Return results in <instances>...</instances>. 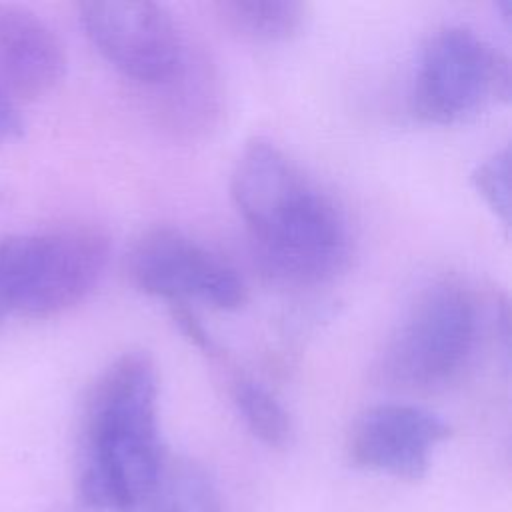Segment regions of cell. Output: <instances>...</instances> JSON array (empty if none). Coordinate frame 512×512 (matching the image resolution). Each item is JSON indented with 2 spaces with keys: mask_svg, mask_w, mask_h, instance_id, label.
Wrapping results in <instances>:
<instances>
[{
  "mask_svg": "<svg viewBox=\"0 0 512 512\" xmlns=\"http://www.w3.org/2000/svg\"><path fill=\"white\" fill-rule=\"evenodd\" d=\"M230 194L270 278L314 286L348 260L350 236L340 208L270 140L252 138L240 152Z\"/></svg>",
  "mask_w": 512,
  "mask_h": 512,
  "instance_id": "1",
  "label": "cell"
},
{
  "mask_svg": "<svg viewBox=\"0 0 512 512\" xmlns=\"http://www.w3.org/2000/svg\"><path fill=\"white\" fill-rule=\"evenodd\" d=\"M166 460L158 430L156 366L140 350L126 352L102 372L86 400L80 498L92 508L134 512Z\"/></svg>",
  "mask_w": 512,
  "mask_h": 512,
  "instance_id": "2",
  "label": "cell"
},
{
  "mask_svg": "<svg viewBox=\"0 0 512 512\" xmlns=\"http://www.w3.org/2000/svg\"><path fill=\"white\" fill-rule=\"evenodd\" d=\"M480 340L476 296L458 282L430 286L380 354L376 372L390 386L430 390L458 378Z\"/></svg>",
  "mask_w": 512,
  "mask_h": 512,
  "instance_id": "3",
  "label": "cell"
},
{
  "mask_svg": "<svg viewBox=\"0 0 512 512\" xmlns=\"http://www.w3.org/2000/svg\"><path fill=\"white\" fill-rule=\"evenodd\" d=\"M510 94V64L486 38L468 26H444L420 54L414 114L432 124L462 122Z\"/></svg>",
  "mask_w": 512,
  "mask_h": 512,
  "instance_id": "4",
  "label": "cell"
},
{
  "mask_svg": "<svg viewBox=\"0 0 512 512\" xmlns=\"http://www.w3.org/2000/svg\"><path fill=\"white\" fill-rule=\"evenodd\" d=\"M126 268L140 292L172 304L194 298L220 310H234L246 300L240 274L216 252L172 226L142 232L128 252Z\"/></svg>",
  "mask_w": 512,
  "mask_h": 512,
  "instance_id": "5",
  "label": "cell"
},
{
  "mask_svg": "<svg viewBox=\"0 0 512 512\" xmlns=\"http://www.w3.org/2000/svg\"><path fill=\"white\" fill-rule=\"evenodd\" d=\"M80 24L94 48L140 84L174 82L184 68V40L172 14L156 2H82Z\"/></svg>",
  "mask_w": 512,
  "mask_h": 512,
  "instance_id": "6",
  "label": "cell"
},
{
  "mask_svg": "<svg viewBox=\"0 0 512 512\" xmlns=\"http://www.w3.org/2000/svg\"><path fill=\"white\" fill-rule=\"evenodd\" d=\"M110 258V240L90 226L28 234L16 314L46 318L88 296Z\"/></svg>",
  "mask_w": 512,
  "mask_h": 512,
  "instance_id": "7",
  "label": "cell"
},
{
  "mask_svg": "<svg viewBox=\"0 0 512 512\" xmlns=\"http://www.w3.org/2000/svg\"><path fill=\"white\" fill-rule=\"evenodd\" d=\"M450 436V426L414 404H376L364 410L348 436V456L358 468L420 480L432 450Z\"/></svg>",
  "mask_w": 512,
  "mask_h": 512,
  "instance_id": "8",
  "label": "cell"
},
{
  "mask_svg": "<svg viewBox=\"0 0 512 512\" xmlns=\"http://www.w3.org/2000/svg\"><path fill=\"white\" fill-rule=\"evenodd\" d=\"M66 72L56 32L30 8L0 2V94L10 102L50 92Z\"/></svg>",
  "mask_w": 512,
  "mask_h": 512,
  "instance_id": "9",
  "label": "cell"
},
{
  "mask_svg": "<svg viewBox=\"0 0 512 512\" xmlns=\"http://www.w3.org/2000/svg\"><path fill=\"white\" fill-rule=\"evenodd\" d=\"M134 512H224V506L216 482L202 466L168 458Z\"/></svg>",
  "mask_w": 512,
  "mask_h": 512,
  "instance_id": "10",
  "label": "cell"
},
{
  "mask_svg": "<svg viewBox=\"0 0 512 512\" xmlns=\"http://www.w3.org/2000/svg\"><path fill=\"white\" fill-rule=\"evenodd\" d=\"M216 8L230 30L254 42L292 38L308 14L306 4L294 0H228Z\"/></svg>",
  "mask_w": 512,
  "mask_h": 512,
  "instance_id": "11",
  "label": "cell"
},
{
  "mask_svg": "<svg viewBox=\"0 0 512 512\" xmlns=\"http://www.w3.org/2000/svg\"><path fill=\"white\" fill-rule=\"evenodd\" d=\"M232 402L248 430L270 448H284L292 438V422L280 400L260 382L236 376L230 386Z\"/></svg>",
  "mask_w": 512,
  "mask_h": 512,
  "instance_id": "12",
  "label": "cell"
},
{
  "mask_svg": "<svg viewBox=\"0 0 512 512\" xmlns=\"http://www.w3.org/2000/svg\"><path fill=\"white\" fill-rule=\"evenodd\" d=\"M472 182L486 206L504 224L510 222V152L508 146L484 158L474 174Z\"/></svg>",
  "mask_w": 512,
  "mask_h": 512,
  "instance_id": "13",
  "label": "cell"
},
{
  "mask_svg": "<svg viewBox=\"0 0 512 512\" xmlns=\"http://www.w3.org/2000/svg\"><path fill=\"white\" fill-rule=\"evenodd\" d=\"M26 236H10L0 242V324L16 312Z\"/></svg>",
  "mask_w": 512,
  "mask_h": 512,
  "instance_id": "14",
  "label": "cell"
},
{
  "mask_svg": "<svg viewBox=\"0 0 512 512\" xmlns=\"http://www.w3.org/2000/svg\"><path fill=\"white\" fill-rule=\"evenodd\" d=\"M172 318L176 320L180 332L200 350L206 354H216V344L204 330V326L198 322V318L184 306V304H172Z\"/></svg>",
  "mask_w": 512,
  "mask_h": 512,
  "instance_id": "15",
  "label": "cell"
},
{
  "mask_svg": "<svg viewBox=\"0 0 512 512\" xmlns=\"http://www.w3.org/2000/svg\"><path fill=\"white\" fill-rule=\"evenodd\" d=\"M24 132V120L14 102L0 94V148L18 140Z\"/></svg>",
  "mask_w": 512,
  "mask_h": 512,
  "instance_id": "16",
  "label": "cell"
}]
</instances>
